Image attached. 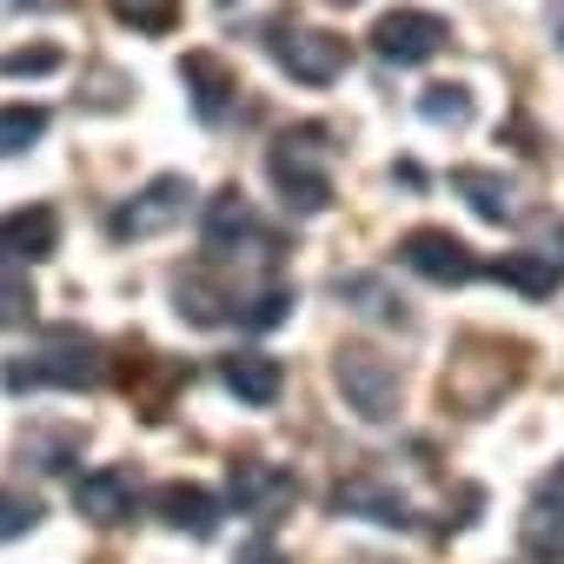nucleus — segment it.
<instances>
[{
    "label": "nucleus",
    "instance_id": "nucleus-1",
    "mask_svg": "<svg viewBox=\"0 0 564 564\" xmlns=\"http://www.w3.org/2000/svg\"><path fill=\"white\" fill-rule=\"evenodd\" d=\"M100 379H107L100 339H87L80 326H54L28 352H14L0 366V386L8 392H80V386H100Z\"/></svg>",
    "mask_w": 564,
    "mask_h": 564
},
{
    "label": "nucleus",
    "instance_id": "nucleus-2",
    "mask_svg": "<svg viewBox=\"0 0 564 564\" xmlns=\"http://www.w3.org/2000/svg\"><path fill=\"white\" fill-rule=\"evenodd\" d=\"M265 173L279 186L293 213H326L333 206V153H326V133L319 127H293L279 133L272 153H265Z\"/></svg>",
    "mask_w": 564,
    "mask_h": 564
},
{
    "label": "nucleus",
    "instance_id": "nucleus-3",
    "mask_svg": "<svg viewBox=\"0 0 564 564\" xmlns=\"http://www.w3.org/2000/svg\"><path fill=\"white\" fill-rule=\"evenodd\" d=\"M333 386L346 392V405H352L366 425H386V419L399 412V366L379 359V352H366V346H346V352L333 359Z\"/></svg>",
    "mask_w": 564,
    "mask_h": 564
},
{
    "label": "nucleus",
    "instance_id": "nucleus-4",
    "mask_svg": "<svg viewBox=\"0 0 564 564\" xmlns=\"http://www.w3.org/2000/svg\"><path fill=\"white\" fill-rule=\"evenodd\" d=\"M186 199H193V180H186V173H160V180H147L127 206H113L107 232H113V239H153V232H166V226L186 219Z\"/></svg>",
    "mask_w": 564,
    "mask_h": 564
},
{
    "label": "nucleus",
    "instance_id": "nucleus-5",
    "mask_svg": "<svg viewBox=\"0 0 564 564\" xmlns=\"http://www.w3.org/2000/svg\"><path fill=\"white\" fill-rule=\"evenodd\" d=\"M445 41H452V28H445V14H432V8H392V14H379V28H372V54L392 61V67H425Z\"/></svg>",
    "mask_w": 564,
    "mask_h": 564
},
{
    "label": "nucleus",
    "instance_id": "nucleus-6",
    "mask_svg": "<svg viewBox=\"0 0 564 564\" xmlns=\"http://www.w3.org/2000/svg\"><path fill=\"white\" fill-rule=\"evenodd\" d=\"M199 246H206L213 259H239V252L265 259V252H272V239H265V226H259V213H252V199H246L239 186H226V193L206 206V219H199Z\"/></svg>",
    "mask_w": 564,
    "mask_h": 564
},
{
    "label": "nucleus",
    "instance_id": "nucleus-7",
    "mask_svg": "<svg viewBox=\"0 0 564 564\" xmlns=\"http://www.w3.org/2000/svg\"><path fill=\"white\" fill-rule=\"evenodd\" d=\"M399 259H405L419 279H432V286H465V279L485 272L478 252H471L458 232H445V226H412V232L399 239Z\"/></svg>",
    "mask_w": 564,
    "mask_h": 564
},
{
    "label": "nucleus",
    "instance_id": "nucleus-8",
    "mask_svg": "<svg viewBox=\"0 0 564 564\" xmlns=\"http://www.w3.org/2000/svg\"><path fill=\"white\" fill-rule=\"evenodd\" d=\"M226 491H232L239 518H252V524H279V518L293 511V498H300L293 471L286 465H265V458H239L232 478H226Z\"/></svg>",
    "mask_w": 564,
    "mask_h": 564
},
{
    "label": "nucleus",
    "instance_id": "nucleus-9",
    "mask_svg": "<svg viewBox=\"0 0 564 564\" xmlns=\"http://www.w3.org/2000/svg\"><path fill=\"white\" fill-rule=\"evenodd\" d=\"M272 61L286 67L293 80H306V87H333L346 74V41L326 34V28H279Z\"/></svg>",
    "mask_w": 564,
    "mask_h": 564
},
{
    "label": "nucleus",
    "instance_id": "nucleus-10",
    "mask_svg": "<svg viewBox=\"0 0 564 564\" xmlns=\"http://www.w3.org/2000/svg\"><path fill=\"white\" fill-rule=\"evenodd\" d=\"M133 505H140V485H133V471H120V465H94V471H80V485H74V511H80L87 524H127Z\"/></svg>",
    "mask_w": 564,
    "mask_h": 564
},
{
    "label": "nucleus",
    "instance_id": "nucleus-11",
    "mask_svg": "<svg viewBox=\"0 0 564 564\" xmlns=\"http://www.w3.org/2000/svg\"><path fill=\"white\" fill-rule=\"evenodd\" d=\"M54 246H61V213L54 206H14V213H0V259H8V265L54 259Z\"/></svg>",
    "mask_w": 564,
    "mask_h": 564
},
{
    "label": "nucleus",
    "instance_id": "nucleus-12",
    "mask_svg": "<svg viewBox=\"0 0 564 564\" xmlns=\"http://www.w3.org/2000/svg\"><path fill=\"white\" fill-rule=\"evenodd\" d=\"M180 80H186V100H193V113L206 120V127H219L226 113H232V100H239V74L219 61V54H186L180 61Z\"/></svg>",
    "mask_w": 564,
    "mask_h": 564
},
{
    "label": "nucleus",
    "instance_id": "nucleus-13",
    "mask_svg": "<svg viewBox=\"0 0 564 564\" xmlns=\"http://www.w3.org/2000/svg\"><path fill=\"white\" fill-rule=\"evenodd\" d=\"M333 511H339V518H372V524H399V531L412 524V498H405L399 485L372 478V471H366V478H346V485L333 491Z\"/></svg>",
    "mask_w": 564,
    "mask_h": 564
},
{
    "label": "nucleus",
    "instance_id": "nucleus-14",
    "mask_svg": "<svg viewBox=\"0 0 564 564\" xmlns=\"http://www.w3.org/2000/svg\"><path fill=\"white\" fill-rule=\"evenodd\" d=\"M153 511H160V524L193 531V538H213V531H219V498H213L206 485H186V478L160 485V491H153Z\"/></svg>",
    "mask_w": 564,
    "mask_h": 564
},
{
    "label": "nucleus",
    "instance_id": "nucleus-15",
    "mask_svg": "<svg viewBox=\"0 0 564 564\" xmlns=\"http://www.w3.org/2000/svg\"><path fill=\"white\" fill-rule=\"evenodd\" d=\"M219 379H226V392L239 405H272L279 392H286V366H279L272 352H232L219 366Z\"/></svg>",
    "mask_w": 564,
    "mask_h": 564
},
{
    "label": "nucleus",
    "instance_id": "nucleus-16",
    "mask_svg": "<svg viewBox=\"0 0 564 564\" xmlns=\"http://www.w3.org/2000/svg\"><path fill=\"white\" fill-rule=\"evenodd\" d=\"M452 193H458L478 219H491V226L518 219V193H511V180L491 173V166H452Z\"/></svg>",
    "mask_w": 564,
    "mask_h": 564
},
{
    "label": "nucleus",
    "instance_id": "nucleus-17",
    "mask_svg": "<svg viewBox=\"0 0 564 564\" xmlns=\"http://www.w3.org/2000/svg\"><path fill=\"white\" fill-rule=\"evenodd\" d=\"M485 272L498 279V286L524 293V300H551V293H557V279H564L551 252H505V259H491Z\"/></svg>",
    "mask_w": 564,
    "mask_h": 564
},
{
    "label": "nucleus",
    "instance_id": "nucleus-18",
    "mask_svg": "<svg viewBox=\"0 0 564 564\" xmlns=\"http://www.w3.org/2000/svg\"><path fill=\"white\" fill-rule=\"evenodd\" d=\"M339 300L379 326H405V300L392 293V279L386 272H339Z\"/></svg>",
    "mask_w": 564,
    "mask_h": 564
},
{
    "label": "nucleus",
    "instance_id": "nucleus-19",
    "mask_svg": "<svg viewBox=\"0 0 564 564\" xmlns=\"http://www.w3.org/2000/svg\"><path fill=\"white\" fill-rule=\"evenodd\" d=\"M80 458V425H28L21 432V465L34 471H67Z\"/></svg>",
    "mask_w": 564,
    "mask_h": 564
},
{
    "label": "nucleus",
    "instance_id": "nucleus-20",
    "mask_svg": "<svg viewBox=\"0 0 564 564\" xmlns=\"http://www.w3.org/2000/svg\"><path fill=\"white\" fill-rule=\"evenodd\" d=\"M173 300H180V319H193V326H219L226 306H232L206 272H180V279H173Z\"/></svg>",
    "mask_w": 564,
    "mask_h": 564
},
{
    "label": "nucleus",
    "instance_id": "nucleus-21",
    "mask_svg": "<svg viewBox=\"0 0 564 564\" xmlns=\"http://www.w3.org/2000/svg\"><path fill=\"white\" fill-rule=\"evenodd\" d=\"M518 538H524V551H531L538 564H557V557H564V511L538 498V505L518 518Z\"/></svg>",
    "mask_w": 564,
    "mask_h": 564
},
{
    "label": "nucleus",
    "instance_id": "nucleus-22",
    "mask_svg": "<svg viewBox=\"0 0 564 564\" xmlns=\"http://www.w3.org/2000/svg\"><path fill=\"white\" fill-rule=\"evenodd\" d=\"M419 120H432V127H471V87H458V80L425 87L419 94Z\"/></svg>",
    "mask_w": 564,
    "mask_h": 564
},
{
    "label": "nucleus",
    "instance_id": "nucleus-23",
    "mask_svg": "<svg viewBox=\"0 0 564 564\" xmlns=\"http://www.w3.org/2000/svg\"><path fill=\"white\" fill-rule=\"evenodd\" d=\"M286 313H293V286H259L252 300H239V306H232V319H239L246 333H272Z\"/></svg>",
    "mask_w": 564,
    "mask_h": 564
},
{
    "label": "nucleus",
    "instance_id": "nucleus-24",
    "mask_svg": "<svg viewBox=\"0 0 564 564\" xmlns=\"http://www.w3.org/2000/svg\"><path fill=\"white\" fill-rule=\"evenodd\" d=\"M34 319V286H28V272L0 259V333L8 326H28Z\"/></svg>",
    "mask_w": 564,
    "mask_h": 564
},
{
    "label": "nucleus",
    "instance_id": "nucleus-25",
    "mask_svg": "<svg viewBox=\"0 0 564 564\" xmlns=\"http://www.w3.org/2000/svg\"><path fill=\"white\" fill-rule=\"evenodd\" d=\"M47 133V107H0V153H28Z\"/></svg>",
    "mask_w": 564,
    "mask_h": 564
},
{
    "label": "nucleus",
    "instance_id": "nucleus-26",
    "mask_svg": "<svg viewBox=\"0 0 564 564\" xmlns=\"http://www.w3.org/2000/svg\"><path fill=\"white\" fill-rule=\"evenodd\" d=\"M107 8L133 28V34H166L180 21V0H107Z\"/></svg>",
    "mask_w": 564,
    "mask_h": 564
},
{
    "label": "nucleus",
    "instance_id": "nucleus-27",
    "mask_svg": "<svg viewBox=\"0 0 564 564\" xmlns=\"http://www.w3.org/2000/svg\"><path fill=\"white\" fill-rule=\"evenodd\" d=\"M34 524H41V498H28V491H14V485H0V544L28 538Z\"/></svg>",
    "mask_w": 564,
    "mask_h": 564
},
{
    "label": "nucleus",
    "instance_id": "nucleus-28",
    "mask_svg": "<svg viewBox=\"0 0 564 564\" xmlns=\"http://www.w3.org/2000/svg\"><path fill=\"white\" fill-rule=\"evenodd\" d=\"M61 74V47H8L0 54V80H41Z\"/></svg>",
    "mask_w": 564,
    "mask_h": 564
},
{
    "label": "nucleus",
    "instance_id": "nucleus-29",
    "mask_svg": "<svg viewBox=\"0 0 564 564\" xmlns=\"http://www.w3.org/2000/svg\"><path fill=\"white\" fill-rule=\"evenodd\" d=\"M239 564H286V557H279V544H272V538H252V544L239 551Z\"/></svg>",
    "mask_w": 564,
    "mask_h": 564
},
{
    "label": "nucleus",
    "instance_id": "nucleus-30",
    "mask_svg": "<svg viewBox=\"0 0 564 564\" xmlns=\"http://www.w3.org/2000/svg\"><path fill=\"white\" fill-rule=\"evenodd\" d=\"M538 498H544V505H557V511H564V458H557V465H551V471H544V485H538Z\"/></svg>",
    "mask_w": 564,
    "mask_h": 564
},
{
    "label": "nucleus",
    "instance_id": "nucleus-31",
    "mask_svg": "<svg viewBox=\"0 0 564 564\" xmlns=\"http://www.w3.org/2000/svg\"><path fill=\"white\" fill-rule=\"evenodd\" d=\"M551 259H557V272H564V226H557V239H551Z\"/></svg>",
    "mask_w": 564,
    "mask_h": 564
},
{
    "label": "nucleus",
    "instance_id": "nucleus-32",
    "mask_svg": "<svg viewBox=\"0 0 564 564\" xmlns=\"http://www.w3.org/2000/svg\"><path fill=\"white\" fill-rule=\"evenodd\" d=\"M551 21H557V34H564V8H557V14H551Z\"/></svg>",
    "mask_w": 564,
    "mask_h": 564
},
{
    "label": "nucleus",
    "instance_id": "nucleus-33",
    "mask_svg": "<svg viewBox=\"0 0 564 564\" xmlns=\"http://www.w3.org/2000/svg\"><path fill=\"white\" fill-rule=\"evenodd\" d=\"M333 8H359V0H333Z\"/></svg>",
    "mask_w": 564,
    "mask_h": 564
}]
</instances>
